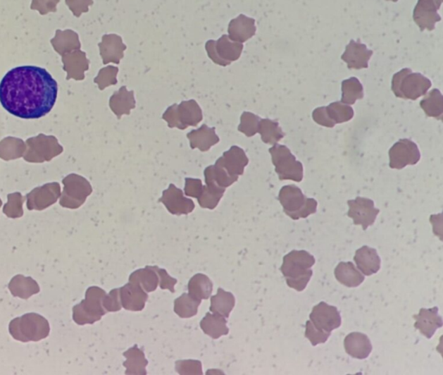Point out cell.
Here are the masks:
<instances>
[{
    "mask_svg": "<svg viewBox=\"0 0 443 375\" xmlns=\"http://www.w3.org/2000/svg\"><path fill=\"white\" fill-rule=\"evenodd\" d=\"M372 55L373 51L367 50L365 45L351 43L348 45L342 59L347 63L349 69L358 70L368 67V61Z\"/></svg>",
    "mask_w": 443,
    "mask_h": 375,
    "instance_id": "obj_27",
    "label": "cell"
},
{
    "mask_svg": "<svg viewBox=\"0 0 443 375\" xmlns=\"http://www.w3.org/2000/svg\"><path fill=\"white\" fill-rule=\"evenodd\" d=\"M420 106L423 109L427 116L442 120L443 116V100L440 92L434 90L424 99L420 102Z\"/></svg>",
    "mask_w": 443,
    "mask_h": 375,
    "instance_id": "obj_36",
    "label": "cell"
},
{
    "mask_svg": "<svg viewBox=\"0 0 443 375\" xmlns=\"http://www.w3.org/2000/svg\"><path fill=\"white\" fill-rule=\"evenodd\" d=\"M51 42L55 51L62 56L81 48L77 34L71 30H65V31L58 30L54 39H52Z\"/></svg>",
    "mask_w": 443,
    "mask_h": 375,
    "instance_id": "obj_28",
    "label": "cell"
},
{
    "mask_svg": "<svg viewBox=\"0 0 443 375\" xmlns=\"http://www.w3.org/2000/svg\"><path fill=\"white\" fill-rule=\"evenodd\" d=\"M23 203H24V198L20 192L11 193L8 195V202L4 207L3 213L8 218H20L24 214Z\"/></svg>",
    "mask_w": 443,
    "mask_h": 375,
    "instance_id": "obj_42",
    "label": "cell"
},
{
    "mask_svg": "<svg viewBox=\"0 0 443 375\" xmlns=\"http://www.w3.org/2000/svg\"><path fill=\"white\" fill-rule=\"evenodd\" d=\"M438 310L437 307L421 309L419 314L413 316L416 320L414 327L428 339L432 338L437 329L442 327V318L439 316Z\"/></svg>",
    "mask_w": 443,
    "mask_h": 375,
    "instance_id": "obj_16",
    "label": "cell"
},
{
    "mask_svg": "<svg viewBox=\"0 0 443 375\" xmlns=\"http://www.w3.org/2000/svg\"><path fill=\"white\" fill-rule=\"evenodd\" d=\"M104 307L107 312H117L121 309L120 289L112 290L104 299Z\"/></svg>",
    "mask_w": 443,
    "mask_h": 375,
    "instance_id": "obj_46",
    "label": "cell"
},
{
    "mask_svg": "<svg viewBox=\"0 0 443 375\" xmlns=\"http://www.w3.org/2000/svg\"><path fill=\"white\" fill-rule=\"evenodd\" d=\"M347 204L349 206L348 217L353 219L354 225L361 226L365 230L373 225L380 213L375 207L373 200L370 199L357 197L354 200H348Z\"/></svg>",
    "mask_w": 443,
    "mask_h": 375,
    "instance_id": "obj_11",
    "label": "cell"
},
{
    "mask_svg": "<svg viewBox=\"0 0 443 375\" xmlns=\"http://www.w3.org/2000/svg\"><path fill=\"white\" fill-rule=\"evenodd\" d=\"M313 119L314 122L323 127L333 128L335 126V125L331 122L330 119L328 118L325 107L314 109L313 112Z\"/></svg>",
    "mask_w": 443,
    "mask_h": 375,
    "instance_id": "obj_51",
    "label": "cell"
},
{
    "mask_svg": "<svg viewBox=\"0 0 443 375\" xmlns=\"http://www.w3.org/2000/svg\"><path fill=\"white\" fill-rule=\"evenodd\" d=\"M344 350L351 357L363 359L369 357L373 345L368 336L361 332L350 333L344 340Z\"/></svg>",
    "mask_w": 443,
    "mask_h": 375,
    "instance_id": "obj_17",
    "label": "cell"
},
{
    "mask_svg": "<svg viewBox=\"0 0 443 375\" xmlns=\"http://www.w3.org/2000/svg\"><path fill=\"white\" fill-rule=\"evenodd\" d=\"M258 133L262 136V141L270 145H275L285 135L279 123L270 119H261Z\"/></svg>",
    "mask_w": 443,
    "mask_h": 375,
    "instance_id": "obj_37",
    "label": "cell"
},
{
    "mask_svg": "<svg viewBox=\"0 0 443 375\" xmlns=\"http://www.w3.org/2000/svg\"><path fill=\"white\" fill-rule=\"evenodd\" d=\"M200 327H201L204 334L211 336L214 340L220 338L223 336L228 335L229 333L225 317L214 313H207L206 316L200 321Z\"/></svg>",
    "mask_w": 443,
    "mask_h": 375,
    "instance_id": "obj_29",
    "label": "cell"
},
{
    "mask_svg": "<svg viewBox=\"0 0 443 375\" xmlns=\"http://www.w3.org/2000/svg\"><path fill=\"white\" fill-rule=\"evenodd\" d=\"M8 289L13 297L24 300L40 293L39 283L30 276L23 275L15 276L8 284Z\"/></svg>",
    "mask_w": 443,
    "mask_h": 375,
    "instance_id": "obj_24",
    "label": "cell"
},
{
    "mask_svg": "<svg viewBox=\"0 0 443 375\" xmlns=\"http://www.w3.org/2000/svg\"><path fill=\"white\" fill-rule=\"evenodd\" d=\"M203 190L202 180L187 178L185 179V195L192 198H198Z\"/></svg>",
    "mask_w": 443,
    "mask_h": 375,
    "instance_id": "obj_49",
    "label": "cell"
},
{
    "mask_svg": "<svg viewBox=\"0 0 443 375\" xmlns=\"http://www.w3.org/2000/svg\"><path fill=\"white\" fill-rule=\"evenodd\" d=\"M61 196V188L58 183H51L34 189L26 196L27 207L30 211H42L52 206Z\"/></svg>",
    "mask_w": 443,
    "mask_h": 375,
    "instance_id": "obj_14",
    "label": "cell"
},
{
    "mask_svg": "<svg viewBox=\"0 0 443 375\" xmlns=\"http://www.w3.org/2000/svg\"><path fill=\"white\" fill-rule=\"evenodd\" d=\"M328 118L336 125L349 122L354 116V109L351 106L336 102L325 107Z\"/></svg>",
    "mask_w": 443,
    "mask_h": 375,
    "instance_id": "obj_38",
    "label": "cell"
},
{
    "mask_svg": "<svg viewBox=\"0 0 443 375\" xmlns=\"http://www.w3.org/2000/svg\"><path fill=\"white\" fill-rule=\"evenodd\" d=\"M354 261L363 276L377 274L381 268V259L376 249L363 245L356 251Z\"/></svg>",
    "mask_w": 443,
    "mask_h": 375,
    "instance_id": "obj_19",
    "label": "cell"
},
{
    "mask_svg": "<svg viewBox=\"0 0 443 375\" xmlns=\"http://www.w3.org/2000/svg\"><path fill=\"white\" fill-rule=\"evenodd\" d=\"M213 290V284L206 275L199 273L193 276L188 283L189 294L196 300H206Z\"/></svg>",
    "mask_w": 443,
    "mask_h": 375,
    "instance_id": "obj_34",
    "label": "cell"
},
{
    "mask_svg": "<svg viewBox=\"0 0 443 375\" xmlns=\"http://www.w3.org/2000/svg\"><path fill=\"white\" fill-rule=\"evenodd\" d=\"M226 189L208 187L203 185V190L198 197L199 206L204 209L213 210L217 207L223 198Z\"/></svg>",
    "mask_w": 443,
    "mask_h": 375,
    "instance_id": "obj_39",
    "label": "cell"
},
{
    "mask_svg": "<svg viewBox=\"0 0 443 375\" xmlns=\"http://www.w3.org/2000/svg\"><path fill=\"white\" fill-rule=\"evenodd\" d=\"M60 0H32L30 9L39 11L41 15L56 13Z\"/></svg>",
    "mask_w": 443,
    "mask_h": 375,
    "instance_id": "obj_47",
    "label": "cell"
},
{
    "mask_svg": "<svg viewBox=\"0 0 443 375\" xmlns=\"http://www.w3.org/2000/svg\"><path fill=\"white\" fill-rule=\"evenodd\" d=\"M64 185L60 204L69 209H77L85 203L93 189L88 180L77 174L72 173L63 180Z\"/></svg>",
    "mask_w": 443,
    "mask_h": 375,
    "instance_id": "obj_9",
    "label": "cell"
},
{
    "mask_svg": "<svg viewBox=\"0 0 443 375\" xmlns=\"http://www.w3.org/2000/svg\"><path fill=\"white\" fill-rule=\"evenodd\" d=\"M1 206H2V200L1 199H0V207H1Z\"/></svg>",
    "mask_w": 443,
    "mask_h": 375,
    "instance_id": "obj_52",
    "label": "cell"
},
{
    "mask_svg": "<svg viewBox=\"0 0 443 375\" xmlns=\"http://www.w3.org/2000/svg\"><path fill=\"white\" fill-rule=\"evenodd\" d=\"M278 199L284 213L294 221L308 218L317 211L316 199L306 198L301 189L294 185L283 187L279 192Z\"/></svg>",
    "mask_w": 443,
    "mask_h": 375,
    "instance_id": "obj_4",
    "label": "cell"
},
{
    "mask_svg": "<svg viewBox=\"0 0 443 375\" xmlns=\"http://www.w3.org/2000/svg\"><path fill=\"white\" fill-rule=\"evenodd\" d=\"M201 300H196L189 293H184L174 301V312L180 318H191L198 314Z\"/></svg>",
    "mask_w": 443,
    "mask_h": 375,
    "instance_id": "obj_35",
    "label": "cell"
},
{
    "mask_svg": "<svg viewBox=\"0 0 443 375\" xmlns=\"http://www.w3.org/2000/svg\"><path fill=\"white\" fill-rule=\"evenodd\" d=\"M187 138L190 141L191 149H199L201 152H207L211 147L220 141V139L216 134V128H209L206 124L198 130L188 133Z\"/></svg>",
    "mask_w": 443,
    "mask_h": 375,
    "instance_id": "obj_22",
    "label": "cell"
},
{
    "mask_svg": "<svg viewBox=\"0 0 443 375\" xmlns=\"http://www.w3.org/2000/svg\"><path fill=\"white\" fill-rule=\"evenodd\" d=\"M162 118L168 123L169 128L185 130L188 127H195L201 123L203 112L195 100L185 101L180 105L173 104L166 109Z\"/></svg>",
    "mask_w": 443,
    "mask_h": 375,
    "instance_id": "obj_7",
    "label": "cell"
},
{
    "mask_svg": "<svg viewBox=\"0 0 443 375\" xmlns=\"http://www.w3.org/2000/svg\"><path fill=\"white\" fill-rule=\"evenodd\" d=\"M50 324L46 318L37 313H28L15 318L9 324L11 336L18 342H39L50 335Z\"/></svg>",
    "mask_w": 443,
    "mask_h": 375,
    "instance_id": "obj_3",
    "label": "cell"
},
{
    "mask_svg": "<svg viewBox=\"0 0 443 375\" xmlns=\"http://www.w3.org/2000/svg\"><path fill=\"white\" fill-rule=\"evenodd\" d=\"M241 122L238 130L247 137H252L258 133L261 118L251 112H244L241 116Z\"/></svg>",
    "mask_w": 443,
    "mask_h": 375,
    "instance_id": "obj_41",
    "label": "cell"
},
{
    "mask_svg": "<svg viewBox=\"0 0 443 375\" xmlns=\"http://www.w3.org/2000/svg\"><path fill=\"white\" fill-rule=\"evenodd\" d=\"M66 5L75 17H80L82 13L89 11V6L92 5V0H65Z\"/></svg>",
    "mask_w": 443,
    "mask_h": 375,
    "instance_id": "obj_50",
    "label": "cell"
},
{
    "mask_svg": "<svg viewBox=\"0 0 443 375\" xmlns=\"http://www.w3.org/2000/svg\"><path fill=\"white\" fill-rule=\"evenodd\" d=\"M127 361L123 363L126 367V374H146V367L149 362L145 358L144 352L137 346H134L123 354Z\"/></svg>",
    "mask_w": 443,
    "mask_h": 375,
    "instance_id": "obj_33",
    "label": "cell"
},
{
    "mask_svg": "<svg viewBox=\"0 0 443 375\" xmlns=\"http://www.w3.org/2000/svg\"><path fill=\"white\" fill-rule=\"evenodd\" d=\"M63 70L68 73L67 80H83L85 72L89 70V61L86 58L85 52L77 50L62 56Z\"/></svg>",
    "mask_w": 443,
    "mask_h": 375,
    "instance_id": "obj_21",
    "label": "cell"
},
{
    "mask_svg": "<svg viewBox=\"0 0 443 375\" xmlns=\"http://www.w3.org/2000/svg\"><path fill=\"white\" fill-rule=\"evenodd\" d=\"M218 161L230 176L237 178L244 174L245 166L249 164V158L244 150L237 146L230 147L222 157L218 158Z\"/></svg>",
    "mask_w": 443,
    "mask_h": 375,
    "instance_id": "obj_20",
    "label": "cell"
},
{
    "mask_svg": "<svg viewBox=\"0 0 443 375\" xmlns=\"http://www.w3.org/2000/svg\"><path fill=\"white\" fill-rule=\"evenodd\" d=\"M130 283L141 286L147 293H154L157 289L160 279L157 272L153 266H146L144 269L132 272L130 276Z\"/></svg>",
    "mask_w": 443,
    "mask_h": 375,
    "instance_id": "obj_31",
    "label": "cell"
},
{
    "mask_svg": "<svg viewBox=\"0 0 443 375\" xmlns=\"http://www.w3.org/2000/svg\"><path fill=\"white\" fill-rule=\"evenodd\" d=\"M342 92V102L347 105L354 104L356 101L362 99L363 97V87L356 78L343 82Z\"/></svg>",
    "mask_w": 443,
    "mask_h": 375,
    "instance_id": "obj_40",
    "label": "cell"
},
{
    "mask_svg": "<svg viewBox=\"0 0 443 375\" xmlns=\"http://www.w3.org/2000/svg\"><path fill=\"white\" fill-rule=\"evenodd\" d=\"M330 336V332L321 331V329L316 328L311 321H306L305 336L313 347L327 343Z\"/></svg>",
    "mask_w": 443,
    "mask_h": 375,
    "instance_id": "obj_43",
    "label": "cell"
},
{
    "mask_svg": "<svg viewBox=\"0 0 443 375\" xmlns=\"http://www.w3.org/2000/svg\"><path fill=\"white\" fill-rule=\"evenodd\" d=\"M219 42L220 43L218 44V48L214 47L211 43L206 45L208 54L216 63L226 66L239 58L242 49L241 44H230L223 39Z\"/></svg>",
    "mask_w": 443,
    "mask_h": 375,
    "instance_id": "obj_18",
    "label": "cell"
},
{
    "mask_svg": "<svg viewBox=\"0 0 443 375\" xmlns=\"http://www.w3.org/2000/svg\"><path fill=\"white\" fill-rule=\"evenodd\" d=\"M117 73H118V68L113 66L104 68V69L101 70L98 77L94 79V82L97 83L101 90H104L106 87L116 85Z\"/></svg>",
    "mask_w": 443,
    "mask_h": 375,
    "instance_id": "obj_44",
    "label": "cell"
},
{
    "mask_svg": "<svg viewBox=\"0 0 443 375\" xmlns=\"http://www.w3.org/2000/svg\"><path fill=\"white\" fill-rule=\"evenodd\" d=\"M268 152L271 154L272 162L275 166V173L278 174L280 180L301 183L304 174L302 163L297 161L289 147L275 144Z\"/></svg>",
    "mask_w": 443,
    "mask_h": 375,
    "instance_id": "obj_8",
    "label": "cell"
},
{
    "mask_svg": "<svg viewBox=\"0 0 443 375\" xmlns=\"http://www.w3.org/2000/svg\"><path fill=\"white\" fill-rule=\"evenodd\" d=\"M316 264V259L308 252L294 251L283 257L281 271L286 278L287 286L298 293H301L308 286L312 278V267Z\"/></svg>",
    "mask_w": 443,
    "mask_h": 375,
    "instance_id": "obj_2",
    "label": "cell"
},
{
    "mask_svg": "<svg viewBox=\"0 0 443 375\" xmlns=\"http://www.w3.org/2000/svg\"><path fill=\"white\" fill-rule=\"evenodd\" d=\"M99 47L104 64L111 62L119 63L120 60L123 58V51L126 50V47L117 37H104Z\"/></svg>",
    "mask_w": 443,
    "mask_h": 375,
    "instance_id": "obj_30",
    "label": "cell"
},
{
    "mask_svg": "<svg viewBox=\"0 0 443 375\" xmlns=\"http://www.w3.org/2000/svg\"><path fill=\"white\" fill-rule=\"evenodd\" d=\"M120 299L123 308L138 312L145 308L149 295L137 284L128 283L120 288Z\"/></svg>",
    "mask_w": 443,
    "mask_h": 375,
    "instance_id": "obj_15",
    "label": "cell"
},
{
    "mask_svg": "<svg viewBox=\"0 0 443 375\" xmlns=\"http://www.w3.org/2000/svg\"><path fill=\"white\" fill-rule=\"evenodd\" d=\"M176 371L180 374H203L202 363L194 359L176 362Z\"/></svg>",
    "mask_w": 443,
    "mask_h": 375,
    "instance_id": "obj_45",
    "label": "cell"
},
{
    "mask_svg": "<svg viewBox=\"0 0 443 375\" xmlns=\"http://www.w3.org/2000/svg\"><path fill=\"white\" fill-rule=\"evenodd\" d=\"M389 168L403 169L408 165H416L421 159L418 145L408 139H402L394 144L389 151Z\"/></svg>",
    "mask_w": 443,
    "mask_h": 375,
    "instance_id": "obj_10",
    "label": "cell"
},
{
    "mask_svg": "<svg viewBox=\"0 0 443 375\" xmlns=\"http://www.w3.org/2000/svg\"><path fill=\"white\" fill-rule=\"evenodd\" d=\"M109 106L118 119L124 115H130L132 109H135L136 106L134 92H128L126 87H123L118 92L113 94L109 101Z\"/></svg>",
    "mask_w": 443,
    "mask_h": 375,
    "instance_id": "obj_25",
    "label": "cell"
},
{
    "mask_svg": "<svg viewBox=\"0 0 443 375\" xmlns=\"http://www.w3.org/2000/svg\"><path fill=\"white\" fill-rule=\"evenodd\" d=\"M154 270L157 272L158 276V279H160V286L162 290H168L171 291L172 293H175V287L177 281V279L172 278L168 273V271L165 270V269H160L157 266H153Z\"/></svg>",
    "mask_w": 443,
    "mask_h": 375,
    "instance_id": "obj_48",
    "label": "cell"
},
{
    "mask_svg": "<svg viewBox=\"0 0 443 375\" xmlns=\"http://www.w3.org/2000/svg\"><path fill=\"white\" fill-rule=\"evenodd\" d=\"M58 92V82L44 68L17 67L0 82V104L20 118L39 119L51 111Z\"/></svg>",
    "mask_w": 443,
    "mask_h": 375,
    "instance_id": "obj_1",
    "label": "cell"
},
{
    "mask_svg": "<svg viewBox=\"0 0 443 375\" xmlns=\"http://www.w3.org/2000/svg\"><path fill=\"white\" fill-rule=\"evenodd\" d=\"M335 275L339 283L348 288L358 287L365 281V276L351 262H340L335 268Z\"/></svg>",
    "mask_w": 443,
    "mask_h": 375,
    "instance_id": "obj_26",
    "label": "cell"
},
{
    "mask_svg": "<svg viewBox=\"0 0 443 375\" xmlns=\"http://www.w3.org/2000/svg\"><path fill=\"white\" fill-rule=\"evenodd\" d=\"M158 202L164 204L173 215H187L192 213L195 208L194 202L191 199L185 198L184 192L173 184H170L168 188L163 192Z\"/></svg>",
    "mask_w": 443,
    "mask_h": 375,
    "instance_id": "obj_13",
    "label": "cell"
},
{
    "mask_svg": "<svg viewBox=\"0 0 443 375\" xmlns=\"http://www.w3.org/2000/svg\"><path fill=\"white\" fill-rule=\"evenodd\" d=\"M309 317L316 328L330 333L339 328L342 324V316L338 309L325 302L314 306Z\"/></svg>",
    "mask_w": 443,
    "mask_h": 375,
    "instance_id": "obj_12",
    "label": "cell"
},
{
    "mask_svg": "<svg viewBox=\"0 0 443 375\" xmlns=\"http://www.w3.org/2000/svg\"><path fill=\"white\" fill-rule=\"evenodd\" d=\"M235 305H236V299L234 295L219 288L217 295L211 298L210 310L212 313L228 318Z\"/></svg>",
    "mask_w": 443,
    "mask_h": 375,
    "instance_id": "obj_32",
    "label": "cell"
},
{
    "mask_svg": "<svg viewBox=\"0 0 443 375\" xmlns=\"http://www.w3.org/2000/svg\"><path fill=\"white\" fill-rule=\"evenodd\" d=\"M104 290L93 286L86 291L85 299L73 307V320L75 324L83 326L93 324L100 321L107 313L104 307L106 297Z\"/></svg>",
    "mask_w": 443,
    "mask_h": 375,
    "instance_id": "obj_5",
    "label": "cell"
},
{
    "mask_svg": "<svg viewBox=\"0 0 443 375\" xmlns=\"http://www.w3.org/2000/svg\"><path fill=\"white\" fill-rule=\"evenodd\" d=\"M204 176L208 187L222 189L229 188L238 180L237 177L230 176L218 160L215 165L207 166L204 169Z\"/></svg>",
    "mask_w": 443,
    "mask_h": 375,
    "instance_id": "obj_23",
    "label": "cell"
},
{
    "mask_svg": "<svg viewBox=\"0 0 443 375\" xmlns=\"http://www.w3.org/2000/svg\"><path fill=\"white\" fill-rule=\"evenodd\" d=\"M431 87L429 79L421 74H413L410 69H404L394 75L392 90L397 97L416 100L423 96Z\"/></svg>",
    "mask_w": 443,
    "mask_h": 375,
    "instance_id": "obj_6",
    "label": "cell"
}]
</instances>
